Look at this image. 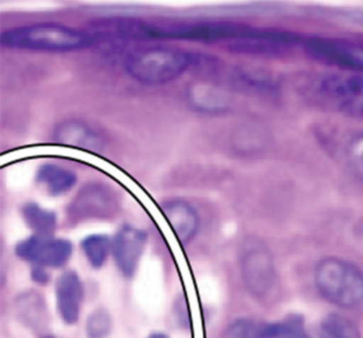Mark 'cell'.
Returning <instances> with one entry per match:
<instances>
[{"label": "cell", "mask_w": 363, "mask_h": 338, "mask_svg": "<svg viewBox=\"0 0 363 338\" xmlns=\"http://www.w3.org/2000/svg\"><path fill=\"white\" fill-rule=\"evenodd\" d=\"M35 181L51 196H62L78 183V175L72 169L55 163H44L35 173Z\"/></svg>", "instance_id": "obj_15"}, {"label": "cell", "mask_w": 363, "mask_h": 338, "mask_svg": "<svg viewBox=\"0 0 363 338\" xmlns=\"http://www.w3.org/2000/svg\"><path fill=\"white\" fill-rule=\"evenodd\" d=\"M257 330L255 325L247 318H240L230 325L226 338H256Z\"/></svg>", "instance_id": "obj_23"}, {"label": "cell", "mask_w": 363, "mask_h": 338, "mask_svg": "<svg viewBox=\"0 0 363 338\" xmlns=\"http://www.w3.org/2000/svg\"><path fill=\"white\" fill-rule=\"evenodd\" d=\"M320 329L330 338H362L355 322L340 314L333 313L326 316Z\"/></svg>", "instance_id": "obj_21"}, {"label": "cell", "mask_w": 363, "mask_h": 338, "mask_svg": "<svg viewBox=\"0 0 363 338\" xmlns=\"http://www.w3.org/2000/svg\"><path fill=\"white\" fill-rule=\"evenodd\" d=\"M33 278L38 283H44V282H47V280H48L47 273L40 267H38V268L33 271Z\"/></svg>", "instance_id": "obj_24"}, {"label": "cell", "mask_w": 363, "mask_h": 338, "mask_svg": "<svg viewBox=\"0 0 363 338\" xmlns=\"http://www.w3.org/2000/svg\"><path fill=\"white\" fill-rule=\"evenodd\" d=\"M148 235L142 229L125 224L112 241V251L117 266L123 275L130 277L135 273L146 247Z\"/></svg>", "instance_id": "obj_10"}, {"label": "cell", "mask_w": 363, "mask_h": 338, "mask_svg": "<svg viewBox=\"0 0 363 338\" xmlns=\"http://www.w3.org/2000/svg\"><path fill=\"white\" fill-rule=\"evenodd\" d=\"M15 252L21 260L57 268L69 260L72 245L67 239H57L52 235L34 234L18 243Z\"/></svg>", "instance_id": "obj_9"}, {"label": "cell", "mask_w": 363, "mask_h": 338, "mask_svg": "<svg viewBox=\"0 0 363 338\" xmlns=\"http://www.w3.org/2000/svg\"><path fill=\"white\" fill-rule=\"evenodd\" d=\"M240 269L250 294L264 298L277 282V268L272 252L259 239H247L240 249Z\"/></svg>", "instance_id": "obj_7"}, {"label": "cell", "mask_w": 363, "mask_h": 338, "mask_svg": "<svg viewBox=\"0 0 363 338\" xmlns=\"http://www.w3.org/2000/svg\"><path fill=\"white\" fill-rule=\"evenodd\" d=\"M315 284L319 294L337 307L355 309L363 305V271L342 258L322 260L315 267Z\"/></svg>", "instance_id": "obj_4"}, {"label": "cell", "mask_w": 363, "mask_h": 338, "mask_svg": "<svg viewBox=\"0 0 363 338\" xmlns=\"http://www.w3.org/2000/svg\"><path fill=\"white\" fill-rule=\"evenodd\" d=\"M21 215L26 224L36 235H52L57 228V216L52 211L44 209L35 202H28L21 207Z\"/></svg>", "instance_id": "obj_18"}, {"label": "cell", "mask_w": 363, "mask_h": 338, "mask_svg": "<svg viewBox=\"0 0 363 338\" xmlns=\"http://www.w3.org/2000/svg\"><path fill=\"white\" fill-rule=\"evenodd\" d=\"M305 53L324 65L363 74V40L309 36L302 43Z\"/></svg>", "instance_id": "obj_6"}, {"label": "cell", "mask_w": 363, "mask_h": 338, "mask_svg": "<svg viewBox=\"0 0 363 338\" xmlns=\"http://www.w3.org/2000/svg\"><path fill=\"white\" fill-rule=\"evenodd\" d=\"M149 338H168L166 335L162 334V333H155V334H151Z\"/></svg>", "instance_id": "obj_26"}, {"label": "cell", "mask_w": 363, "mask_h": 338, "mask_svg": "<svg viewBox=\"0 0 363 338\" xmlns=\"http://www.w3.org/2000/svg\"><path fill=\"white\" fill-rule=\"evenodd\" d=\"M188 102L194 110L204 114H223L230 109L228 93L215 85L205 83L192 85L188 89Z\"/></svg>", "instance_id": "obj_14"}, {"label": "cell", "mask_w": 363, "mask_h": 338, "mask_svg": "<svg viewBox=\"0 0 363 338\" xmlns=\"http://www.w3.org/2000/svg\"><path fill=\"white\" fill-rule=\"evenodd\" d=\"M162 212L183 245L196 237L200 228V216L194 205L184 199L174 198L164 201Z\"/></svg>", "instance_id": "obj_11"}, {"label": "cell", "mask_w": 363, "mask_h": 338, "mask_svg": "<svg viewBox=\"0 0 363 338\" xmlns=\"http://www.w3.org/2000/svg\"><path fill=\"white\" fill-rule=\"evenodd\" d=\"M200 61V55L178 47L155 46L128 58L125 72L140 84L160 87L174 82Z\"/></svg>", "instance_id": "obj_3"}, {"label": "cell", "mask_w": 363, "mask_h": 338, "mask_svg": "<svg viewBox=\"0 0 363 338\" xmlns=\"http://www.w3.org/2000/svg\"><path fill=\"white\" fill-rule=\"evenodd\" d=\"M81 246L91 266L99 268L106 263L112 250V241L106 235L93 234L85 237Z\"/></svg>", "instance_id": "obj_20"}, {"label": "cell", "mask_w": 363, "mask_h": 338, "mask_svg": "<svg viewBox=\"0 0 363 338\" xmlns=\"http://www.w3.org/2000/svg\"><path fill=\"white\" fill-rule=\"evenodd\" d=\"M111 317L104 310H97L89 317L86 333L89 338H104L111 331Z\"/></svg>", "instance_id": "obj_22"}, {"label": "cell", "mask_w": 363, "mask_h": 338, "mask_svg": "<svg viewBox=\"0 0 363 338\" xmlns=\"http://www.w3.org/2000/svg\"><path fill=\"white\" fill-rule=\"evenodd\" d=\"M17 317L34 331H43L48 325V312L44 299L35 292L23 293L15 302Z\"/></svg>", "instance_id": "obj_16"}, {"label": "cell", "mask_w": 363, "mask_h": 338, "mask_svg": "<svg viewBox=\"0 0 363 338\" xmlns=\"http://www.w3.org/2000/svg\"><path fill=\"white\" fill-rule=\"evenodd\" d=\"M44 338H55V337H44Z\"/></svg>", "instance_id": "obj_27"}, {"label": "cell", "mask_w": 363, "mask_h": 338, "mask_svg": "<svg viewBox=\"0 0 363 338\" xmlns=\"http://www.w3.org/2000/svg\"><path fill=\"white\" fill-rule=\"evenodd\" d=\"M53 141L64 146L77 147L85 151H101L104 138L91 126L79 119H66L53 130Z\"/></svg>", "instance_id": "obj_12"}, {"label": "cell", "mask_w": 363, "mask_h": 338, "mask_svg": "<svg viewBox=\"0 0 363 338\" xmlns=\"http://www.w3.org/2000/svg\"><path fill=\"white\" fill-rule=\"evenodd\" d=\"M236 80L243 89L258 95L270 96L279 91V80L260 68H241L236 72Z\"/></svg>", "instance_id": "obj_17"}, {"label": "cell", "mask_w": 363, "mask_h": 338, "mask_svg": "<svg viewBox=\"0 0 363 338\" xmlns=\"http://www.w3.org/2000/svg\"><path fill=\"white\" fill-rule=\"evenodd\" d=\"M313 134L322 151L335 165L363 184V128L319 124Z\"/></svg>", "instance_id": "obj_5"}, {"label": "cell", "mask_w": 363, "mask_h": 338, "mask_svg": "<svg viewBox=\"0 0 363 338\" xmlns=\"http://www.w3.org/2000/svg\"><path fill=\"white\" fill-rule=\"evenodd\" d=\"M311 338H330V337H328V335L326 334L325 332H323V331H322L321 329H320L319 332L315 333V334L313 335V337H311Z\"/></svg>", "instance_id": "obj_25"}, {"label": "cell", "mask_w": 363, "mask_h": 338, "mask_svg": "<svg viewBox=\"0 0 363 338\" xmlns=\"http://www.w3.org/2000/svg\"><path fill=\"white\" fill-rule=\"evenodd\" d=\"M256 338H311L302 316L291 315L267 325L257 331Z\"/></svg>", "instance_id": "obj_19"}, {"label": "cell", "mask_w": 363, "mask_h": 338, "mask_svg": "<svg viewBox=\"0 0 363 338\" xmlns=\"http://www.w3.org/2000/svg\"><path fill=\"white\" fill-rule=\"evenodd\" d=\"M296 93L311 107L363 119V74L317 72L303 74L296 81Z\"/></svg>", "instance_id": "obj_1"}, {"label": "cell", "mask_w": 363, "mask_h": 338, "mask_svg": "<svg viewBox=\"0 0 363 338\" xmlns=\"http://www.w3.org/2000/svg\"><path fill=\"white\" fill-rule=\"evenodd\" d=\"M121 207L118 192L104 182L84 184L74 195L67 207V215L74 222L108 219Z\"/></svg>", "instance_id": "obj_8"}, {"label": "cell", "mask_w": 363, "mask_h": 338, "mask_svg": "<svg viewBox=\"0 0 363 338\" xmlns=\"http://www.w3.org/2000/svg\"><path fill=\"white\" fill-rule=\"evenodd\" d=\"M101 36L78 28L55 23H38L4 30L1 45L8 49L70 53L95 46Z\"/></svg>", "instance_id": "obj_2"}, {"label": "cell", "mask_w": 363, "mask_h": 338, "mask_svg": "<svg viewBox=\"0 0 363 338\" xmlns=\"http://www.w3.org/2000/svg\"><path fill=\"white\" fill-rule=\"evenodd\" d=\"M57 309L65 324H76L80 317L83 301V288L78 275L72 271L64 273L55 285Z\"/></svg>", "instance_id": "obj_13"}]
</instances>
